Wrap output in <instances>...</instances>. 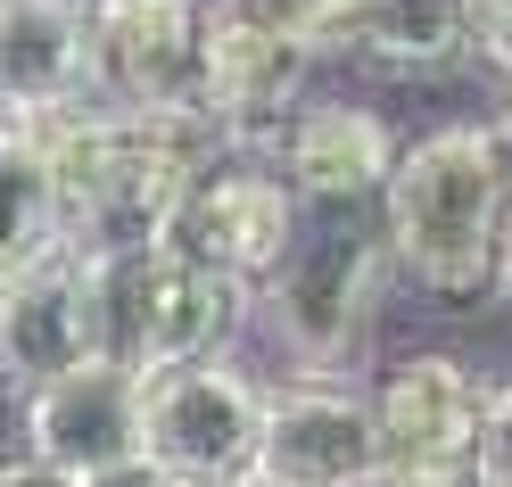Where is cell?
I'll list each match as a JSON object with an SVG mask.
<instances>
[{"instance_id":"1","label":"cell","mask_w":512,"mask_h":487,"mask_svg":"<svg viewBox=\"0 0 512 487\" xmlns=\"http://www.w3.org/2000/svg\"><path fill=\"white\" fill-rule=\"evenodd\" d=\"M58 182V240L67 248H141L166 232L190 174L223 157L207 116H133V108H58L25 124Z\"/></svg>"},{"instance_id":"2","label":"cell","mask_w":512,"mask_h":487,"mask_svg":"<svg viewBox=\"0 0 512 487\" xmlns=\"http://www.w3.org/2000/svg\"><path fill=\"white\" fill-rule=\"evenodd\" d=\"M347 215L356 207H323V223L298 215V240L248 289V322L290 364V380H347L372 355L380 298H389V240Z\"/></svg>"},{"instance_id":"3","label":"cell","mask_w":512,"mask_h":487,"mask_svg":"<svg viewBox=\"0 0 512 487\" xmlns=\"http://www.w3.org/2000/svg\"><path fill=\"white\" fill-rule=\"evenodd\" d=\"M380 240H389V265L405 281L438 289V298H471L496 273V240H504V199L496 174L479 157L471 124H438V133L405 141L389 157V182H380Z\"/></svg>"},{"instance_id":"4","label":"cell","mask_w":512,"mask_h":487,"mask_svg":"<svg viewBox=\"0 0 512 487\" xmlns=\"http://www.w3.org/2000/svg\"><path fill=\"white\" fill-rule=\"evenodd\" d=\"M91 281V322H100V355L133 372L190 364V355H232L248 322V289L207 265L174 256L166 240L141 248H75Z\"/></svg>"},{"instance_id":"5","label":"cell","mask_w":512,"mask_h":487,"mask_svg":"<svg viewBox=\"0 0 512 487\" xmlns=\"http://www.w3.org/2000/svg\"><path fill=\"white\" fill-rule=\"evenodd\" d=\"M314 50L256 0H199V108L232 157H265L281 116L306 100Z\"/></svg>"},{"instance_id":"6","label":"cell","mask_w":512,"mask_h":487,"mask_svg":"<svg viewBox=\"0 0 512 487\" xmlns=\"http://www.w3.org/2000/svg\"><path fill=\"white\" fill-rule=\"evenodd\" d=\"M256 413H265V380L240 372L232 355H190V364L141 372V454L190 487L248 479Z\"/></svg>"},{"instance_id":"7","label":"cell","mask_w":512,"mask_h":487,"mask_svg":"<svg viewBox=\"0 0 512 487\" xmlns=\"http://www.w3.org/2000/svg\"><path fill=\"white\" fill-rule=\"evenodd\" d=\"M298 199H290V182H281L265 157H207L199 174H190V190L174 199V215H166V240L174 256H190V265H207V273H223V281H240V289H256L273 265H281V248L298 240Z\"/></svg>"},{"instance_id":"8","label":"cell","mask_w":512,"mask_h":487,"mask_svg":"<svg viewBox=\"0 0 512 487\" xmlns=\"http://www.w3.org/2000/svg\"><path fill=\"white\" fill-rule=\"evenodd\" d=\"M372 397V430H380V479L397 487H438V479H463L471 471V438H479V380L463 355H397Z\"/></svg>"},{"instance_id":"9","label":"cell","mask_w":512,"mask_h":487,"mask_svg":"<svg viewBox=\"0 0 512 487\" xmlns=\"http://www.w3.org/2000/svg\"><path fill=\"white\" fill-rule=\"evenodd\" d=\"M91 25V100L133 116L199 108V0H83Z\"/></svg>"},{"instance_id":"10","label":"cell","mask_w":512,"mask_h":487,"mask_svg":"<svg viewBox=\"0 0 512 487\" xmlns=\"http://www.w3.org/2000/svg\"><path fill=\"white\" fill-rule=\"evenodd\" d=\"M248 479H265V487H372L380 479L372 397L356 380H281V388H265Z\"/></svg>"},{"instance_id":"11","label":"cell","mask_w":512,"mask_h":487,"mask_svg":"<svg viewBox=\"0 0 512 487\" xmlns=\"http://www.w3.org/2000/svg\"><path fill=\"white\" fill-rule=\"evenodd\" d=\"M83 355H100V322H91V281L75 248L0 273V397H25Z\"/></svg>"},{"instance_id":"12","label":"cell","mask_w":512,"mask_h":487,"mask_svg":"<svg viewBox=\"0 0 512 487\" xmlns=\"http://www.w3.org/2000/svg\"><path fill=\"white\" fill-rule=\"evenodd\" d=\"M17 405H25V454L58 463L67 479L141 454V372L116 355H83L58 380L25 388Z\"/></svg>"},{"instance_id":"13","label":"cell","mask_w":512,"mask_h":487,"mask_svg":"<svg viewBox=\"0 0 512 487\" xmlns=\"http://www.w3.org/2000/svg\"><path fill=\"white\" fill-rule=\"evenodd\" d=\"M397 133L380 124V108L356 100H298L281 116V133L265 149V166L290 182L298 207H372L389 182Z\"/></svg>"},{"instance_id":"14","label":"cell","mask_w":512,"mask_h":487,"mask_svg":"<svg viewBox=\"0 0 512 487\" xmlns=\"http://www.w3.org/2000/svg\"><path fill=\"white\" fill-rule=\"evenodd\" d=\"M0 91L17 124L91 100V25L83 0H0Z\"/></svg>"},{"instance_id":"15","label":"cell","mask_w":512,"mask_h":487,"mask_svg":"<svg viewBox=\"0 0 512 487\" xmlns=\"http://www.w3.org/2000/svg\"><path fill=\"white\" fill-rule=\"evenodd\" d=\"M339 50L372 58V67H397V75H430L471 50V9L463 0H356Z\"/></svg>"},{"instance_id":"16","label":"cell","mask_w":512,"mask_h":487,"mask_svg":"<svg viewBox=\"0 0 512 487\" xmlns=\"http://www.w3.org/2000/svg\"><path fill=\"white\" fill-rule=\"evenodd\" d=\"M67 248L58 240V182L42 166L34 133H9L0 141V273L9 265H34V256Z\"/></svg>"},{"instance_id":"17","label":"cell","mask_w":512,"mask_h":487,"mask_svg":"<svg viewBox=\"0 0 512 487\" xmlns=\"http://www.w3.org/2000/svg\"><path fill=\"white\" fill-rule=\"evenodd\" d=\"M471 479L479 487H512V380L479 397V438H471Z\"/></svg>"},{"instance_id":"18","label":"cell","mask_w":512,"mask_h":487,"mask_svg":"<svg viewBox=\"0 0 512 487\" xmlns=\"http://www.w3.org/2000/svg\"><path fill=\"white\" fill-rule=\"evenodd\" d=\"M273 25H290V34L323 58V50H339L347 42V17H356V0H256Z\"/></svg>"},{"instance_id":"19","label":"cell","mask_w":512,"mask_h":487,"mask_svg":"<svg viewBox=\"0 0 512 487\" xmlns=\"http://www.w3.org/2000/svg\"><path fill=\"white\" fill-rule=\"evenodd\" d=\"M479 133V157H488V174H496V199H504V215H512V100L488 116V124H471Z\"/></svg>"},{"instance_id":"20","label":"cell","mask_w":512,"mask_h":487,"mask_svg":"<svg viewBox=\"0 0 512 487\" xmlns=\"http://www.w3.org/2000/svg\"><path fill=\"white\" fill-rule=\"evenodd\" d=\"M471 42H479V58H488V75L512 91V0L488 9V17H471Z\"/></svg>"},{"instance_id":"21","label":"cell","mask_w":512,"mask_h":487,"mask_svg":"<svg viewBox=\"0 0 512 487\" xmlns=\"http://www.w3.org/2000/svg\"><path fill=\"white\" fill-rule=\"evenodd\" d=\"M75 487H190V479H174L166 463H149V454H124V463H100V471H83Z\"/></svg>"},{"instance_id":"22","label":"cell","mask_w":512,"mask_h":487,"mask_svg":"<svg viewBox=\"0 0 512 487\" xmlns=\"http://www.w3.org/2000/svg\"><path fill=\"white\" fill-rule=\"evenodd\" d=\"M0 487H75V479L58 463H42V454H9V463H0Z\"/></svg>"},{"instance_id":"23","label":"cell","mask_w":512,"mask_h":487,"mask_svg":"<svg viewBox=\"0 0 512 487\" xmlns=\"http://www.w3.org/2000/svg\"><path fill=\"white\" fill-rule=\"evenodd\" d=\"M488 281L512 298V215H504V240H496V273H488Z\"/></svg>"},{"instance_id":"24","label":"cell","mask_w":512,"mask_h":487,"mask_svg":"<svg viewBox=\"0 0 512 487\" xmlns=\"http://www.w3.org/2000/svg\"><path fill=\"white\" fill-rule=\"evenodd\" d=\"M9 133H25V124H17V108H9V91H0V141H9Z\"/></svg>"},{"instance_id":"25","label":"cell","mask_w":512,"mask_h":487,"mask_svg":"<svg viewBox=\"0 0 512 487\" xmlns=\"http://www.w3.org/2000/svg\"><path fill=\"white\" fill-rule=\"evenodd\" d=\"M463 9H471V17H488V9H504V0H463Z\"/></svg>"},{"instance_id":"26","label":"cell","mask_w":512,"mask_h":487,"mask_svg":"<svg viewBox=\"0 0 512 487\" xmlns=\"http://www.w3.org/2000/svg\"><path fill=\"white\" fill-rule=\"evenodd\" d=\"M438 487H479V479H471V471H463V479H438Z\"/></svg>"},{"instance_id":"27","label":"cell","mask_w":512,"mask_h":487,"mask_svg":"<svg viewBox=\"0 0 512 487\" xmlns=\"http://www.w3.org/2000/svg\"><path fill=\"white\" fill-rule=\"evenodd\" d=\"M223 487H265V479H223Z\"/></svg>"}]
</instances>
